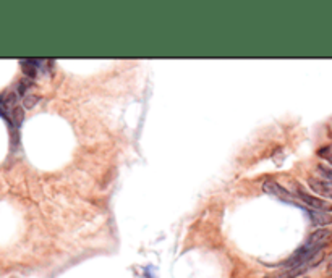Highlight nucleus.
<instances>
[{
  "label": "nucleus",
  "mask_w": 332,
  "mask_h": 278,
  "mask_svg": "<svg viewBox=\"0 0 332 278\" xmlns=\"http://www.w3.org/2000/svg\"><path fill=\"white\" fill-rule=\"evenodd\" d=\"M295 197L305 202V206L310 207V210H318V212H332V204L321 199V197L311 196L305 191L302 186H297L295 189Z\"/></svg>",
  "instance_id": "obj_1"
},
{
  "label": "nucleus",
  "mask_w": 332,
  "mask_h": 278,
  "mask_svg": "<svg viewBox=\"0 0 332 278\" xmlns=\"http://www.w3.org/2000/svg\"><path fill=\"white\" fill-rule=\"evenodd\" d=\"M263 191H264L266 194L274 196V197H277V199H281V201L287 202V204H297V201L294 199L295 196H292L287 189H285L284 186H281V184H279L277 181H274V180L264 181Z\"/></svg>",
  "instance_id": "obj_2"
},
{
  "label": "nucleus",
  "mask_w": 332,
  "mask_h": 278,
  "mask_svg": "<svg viewBox=\"0 0 332 278\" xmlns=\"http://www.w3.org/2000/svg\"><path fill=\"white\" fill-rule=\"evenodd\" d=\"M308 186L315 191L318 196H323L326 199H332V181L320 180V178L311 176L308 178Z\"/></svg>",
  "instance_id": "obj_3"
},
{
  "label": "nucleus",
  "mask_w": 332,
  "mask_h": 278,
  "mask_svg": "<svg viewBox=\"0 0 332 278\" xmlns=\"http://www.w3.org/2000/svg\"><path fill=\"white\" fill-rule=\"evenodd\" d=\"M310 267H292V269H282V270H277V272H272V274H268L264 278H297L303 275L307 272Z\"/></svg>",
  "instance_id": "obj_4"
},
{
  "label": "nucleus",
  "mask_w": 332,
  "mask_h": 278,
  "mask_svg": "<svg viewBox=\"0 0 332 278\" xmlns=\"http://www.w3.org/2000/svg\"><path fill=\"white\" fill-rule=\"evenodd\" d=\"M311 220L316 225V227H324V225H331L332 223V217L328 212H318V210H310Z\"/></svg>",
  "instance_id": "obj_5"
},
{
  "label": "nucleus",
  "mask_w": 332,
  "mask_h": 278,
  "mask_svg": "<svg viewBox=\"0 0 332 278\" xmlns=\"http://www.w3.org/2000/svg\"><path fill=\"white\" fill-rule=\"evenodd\" d=\"M41 63V62H36V60H23L21 62V67H23V71H24V75H28V76H34L36 75V71H37V65Z\"/></svg>",
  "instance_id": "obj_6"
},
{
  "label": "nucleus",
  "mask_w": 332,
  "mask_h": 278,
  "mask_svg": "<svg viewBox=\"0 0 332 278\" xmlns=\"http://www.w3.org/2000/svg\"><path fill=\"white\" fill-rule=\"evenodd\" d=\"M318 171H320L328 181H332V167H328V165H318Z\"/></svg>",
  "instance_id": "obj_7"
},
{
  "label": "nucleus",
  "mask_w": 332,
  "mask_h": 278,
  "mask_svg": "<svg viewBox=\"0 0 332 278\" xmlns=\"http://www.w3.org/2000/svg\"><path fill=\"white\" fill-rule=\"evenodd\" d=\"M320 155L323 158H326V160L332 165V145H328V147H324L320 150Z\"/></svg>",
  "instance_id": "obj_8"
},
{
  "label": "nucleus",
  "mask_w": 332,
  "mask_h": 278,
  "mask_svg": "<svg viewBox=\"0 0 332 278\" xmlns=\"http://www.w3.org/2000/svg\"><path fill=\"white\" fill-rule=\"evenodd\" d=\"M36 101H37V97H26V99H24V105H26L28 109H31L32 105L36 104Z\"/></svg>",
  "instance_id": "obj_9"
},
{
  "label": "nucleus",
  "mask_w": 332,
  "mask_h": 278,
  "mask_svg": "<svg viewBox=\"0 0 332 278\" xmlns=\"http://www.w3.org/2000/svg\"><path fill=\"white\" fill-rule=\"evenodd\" d=\"M328 278H332V264L328 267Z\"/></svg>",
  "instance_id": "obj_10"
}]
</instances>
